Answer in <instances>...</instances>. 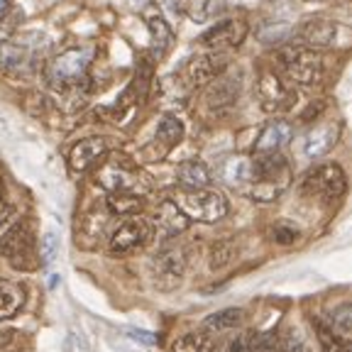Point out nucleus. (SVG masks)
I'll use <instances>...</instances> for the list:
<instances>
[{
  "label": "nucleus",
  "instance_id": "f257e3e1",
  "mask_svg": "<svg viewBox=\"0 0 352 352\" xmlns=\"http://www.w3.org/2000/svg\"><path fill=\"white\" fill-rule=\"evenodd\" d=\"M94 61V50L91 47H72V50L61 52V54L52 56L44 66V78L54 91H74V88L83 86L88 78V69Z\"/></svg>",
  "mask_w": 352,
  "mask_h": 352
},
{
  "label": "nucleus",
  "instance_id": "f3484780",
  "mask_svg": "<svg viewBox=\"0 0 352 352\" xmlns=\"http://www.w3.org/2000/svg\"><path fill=\"white\" fill-rule=\"evenodd\" d=\"M240 76H232V74H220L218 78L213 81L208 91V105L213 110L220 108H230L232 103L237 100L240 96Z\"/></svg>",
  "mask_w": 352,
  "mask_h": 352
},
{
  "label": "nucleus",
  "instance_id": "dca6fc26",
  "mask_svg": "<svg viewBox=\"0 0 352 352\" xmlns=\"http://www.w3.org/2000/svg\"><path fill=\"white\" fill-rule=\"evenodd\" d=\"M100 157H105V142L100 138H86L72 147V152H69V166H72V171L81 174V171L91 169Z\"/></svg>",
  "mask_w": 352,
  "mask_h": 352
},
{
  "label": "nucleus",
  "instance_id": "20e7f679",
  "mask_svg": "<svg viewBox=\"0 0 352 352\" xmlns=\"http://www.w3.org/2000/svg\"><path fill=\"white\" fill-rule=\"evenodd\" d=\"M276 64L284 76L298 86H314L323 76V59L318 52L308 47H284L276 54Z\"/></svg>",
  "mask_w": 352,
  "mask_h": 352
},
{
  "label": "nucleus",
  "instance_id": "9d476101",
  "mask_svg": "<svg viewBox=\"0 0 352 352\" xmlns=\"http://www.w3.org/2000/svg\"><path fill=\"white\" fill-rule=\"evenodd\" d=\"M186 272V254L184 250H164L154 259V281L162 292H171L182 284Z\"/></svg>",
  "mask_w": 352,
  "mask_h": 352
},
{
  "label": "nucleus",
  "instance_id": "7ed1b4c3",
  "mask_svg": "<svg viewBox=\"0 0 352 352\" xmlns=\"http://www.w3.org/2000/svg\"><path fill=\"white\" fill-rule=\"evenodd\" d=\"M50 39L42 32H28L17 34L0 44V69L12 76H30L37 69L39 56L47 52Z\"/></svg>",
  "mask_w": 352,
  "mask_h": 352
},
{
  "label": "nucleus",
  "instance_id": "cd10ccee",
  "mask_svg": "<svg viewBox=\"0 0 352 352\" xmlns=\"http://www.w3.org/2000/svg\"><path fill=\"white\" fill-rule=\"evenodd\" d=\"M174 352H218L208 333H191L174 342Z\"/></svg>",
  "mask_w": 352,
  "mask_h": 352
},
{
  "label": "nucleus",
  "instance_id": "f03ea898",
  "mask_svg": "<svg viewBox=\"0 0 352 352\" xmlns=\"http://www.w3.org/2000/svg\"><path fill=\"white\" fill-rule=\"evenodd\" d=\"M292 184V166L289 162L276 154H262L252 160V182L248 193L254 201H274L284 193V188Z\"/></svg>",
  "mask_w": 352,
  "mask_h": 352
},
{
  "label": "nucleus",
  "instance_id": "412c9836",
  "mask_svg": "<svg viewBox=\"0 0 352 352\" xmlns=\"http://www.w3.org/2000/svg\"><path fill=\"white\" fill-rule=\"evenodd\" d=\"M110 210L108 206H96L94 210H88V215L83 218V248H98V242L103 240V228L108 226Z\"/></svg>",
  "mask_w": 352,
  "mask_h": 352
},
{
  "label": "nucleus",
  "instance_id": "ddd939ff",
  "mask_svg": "<svg viewBox=\"0 0 352 352\" xmlns=\"http://www.w3.org/2000/svg\"><path fill=\"white\" fill-rule=\"evenodd\" d=\"M30 248H32V230H30V223H22V220L8 228L3 232V237H0V252L17 267L25 264Z\"/></svg>",
  "mask_w": 352,
  "mask_h": 352
},
{
  "label": "nucleus",
  "instance_id": "72a5a7b5",
  "mask_svg": "<svg viewBox=\"0 0 352 352\" xmlns=\"http://www.w3.org/2000/svg\"><path fill=\"white\" fill-rule=\"evenodd\" d=\"M17 303H20V294H17L12 286H0V311L17 308Z\"/></svg>",
  "mask_w": 352,
  "mask_h": 352
},
{
  "label": "nucleus",
  "instance_id": "2f4dec72",
  "mask_svg": "<svg viewBox=\"0 0 352 352\" xmlns=\"http://www.w3.org/2000/svg\"><path fill=\"white\" fill-rule=\"evenodd\" d=\"M56 254H59V235L52 230V232H47V235H44V242H42V259H44V264L54 262Z\"/></svg>",
  "mask_w": 352,
  "mask_h": 352
},
{
  "label": "nucleus",
  "instance_id": "2eb2a0df",
  "mask_svg": "<svg viewBox=\"0 0 352 352\" xmlns=\"http://www.w3.org/2000/svg\"><path fill=\"white\" fill-rule=\"evenodd\" d=\"M294 135V127L286 120H272L262 127L257 142H254V154L262 157V154H276L281 147L289 144Z\"/></svg>",
  "mask_w": 352,
  "mask_h": 352
},
{
  "label": "nucleus",
  "instance_id": "f704fd0d",
  "mask_svg": "<svg viewBox=\"0 0 352 352\" xmlns=\"http://www.w3.org/2000/svg\"><path fill=\"white\" fill-rule=\"evenodd\" d=\"M132 338H138V340L147 342V345H154L157 342V336H152V333H144V330H130Z\"/></svg>",
  "mask_w": 352,
  "mask_h": 352
},
{
  "label": "nucleus",
  "instance_id": "4c0bfd02",
  "mask_svg": "<svg viewBox=\"0 0 352 352\" xmlns=\"http://www.w3.org/2000/svg\"><path fill=\"white\" fill-rule=\"evenodd\" d=\"M0 213H3V201H0Z\"/></svg>",
  "mask_w": 352,
  "mask_h": 352
},
{
  "label": "nucleus",
  "instance_id": "c9c22d12",
  "mask_svg": "<svg viewBox=\"0 0 352 352\" xmlns=\"http://www.w3.org/2000/svg\"><path fill=\"white\" fill-rule=\"evenodd\" d=\"M10 340H12V330L10 328H0V347L10 345Z\"/></svg>",
  "mask_w": 352,
  "mask_h": 352
},
{
  "label": "nucleus",
  "instance_id": "473e14b6",
  "mask_svg": "<svg viewBox=\"0 0 352 352\" xmlns=\"http://www.w3.org/2000/svg\"><path fill=\"white\" fill-rule=\"evenodd\" d=\"M64 350L66 352H91L88 350V342L83 336H78L76 330H72L69 336H66V342H64Z\"/></svg>",
  "mask_w": 352,
  "mask_h": 352
},
{
  "label": "nucleus",
  "instance_id": "6ab92c4d",
  "mask_svg": "<svg viewBox=\"0 0 352 352\" xmlns=\"http://www.w3.org/2000/svg\"><path fill=\"white\" fill-rule=\"evenodd\" d=\"M336 22L316 17V20H308L301 28V39L308 44V50H323V47H330L336 42Z\"/></svg>",
  "mask_w": 352,
  "mask_h": 352
},
{
  "label": "nucleus",
  "instance_id": "aec40b11",
  "mask_svg": "<svg viewBox=\"0 0 352 352\" xmlns=\"http://www.w3.org/2000/svg\"><path fill=\"white\" fill-rule=\"evenodd\" d=\"M220 179L228 184V186H235V188H248L250 182H252V160L248 157H228L220 166Z\"/></svg>",
  "mask_w": 352,
  "mask_h": 352
},
{
  "label": "nucleus",
  "instance_id": "f8f14e48",
  "mask_svg": "<svg viewBox=\"0 0 352 352\" xmlns=\"http://www.w3.org/2000/svg\"><path fill=\"white\" fill-rule=\"evenodd\" d=\"M228 59L220 52H210V54H198L193 59H188L186 69V81L191 86H204V83H210L220 76V74L226 72Z\"/></svg>",
  "mask_w": 352,
  "mask_h": 352
},
{
  "label": "nucleus",
  "instance_id": "e433bc0d",
  "mask_svg": "<svg viewBox=\"0 0 352 352\" xmlns=\"http://www.w3.org/2000/svg\"><path fill=\"white\" fill-rule=\"evenodd\" d=\"M10 8H12V0H0V22H3L8 17Z\"/></svg>",
  "mask_w": 352,
  "mask_h": 352
},
{
  "label": "nucleus",
  "instance_id": "a211bd4d",
  "mask_svg": "<svg viewBox=\"0 0 352 352\" xmlns=\"http://www.w3.org/2000/svg\"><path fill=\"white\" fill-rule=\"evenodd\" d=\"M188 228V218L176 208L174 201H164L157 210V230H160L162 240H171V237L182 235L184 230Z\"/></svg>",
  "mask_w": 352,
  "mask_h": 352
},
{
  "label": "nucleus",
  "instance_id": "c85d7f7f",
  "mask_svg": "<svg viewBox=\"0 0 352 352\" xmlns=\"http://www.w3.org/2000/svg\"><path fill=\"white\" fill-rule=\"evenodd\" d=\"M232 254H235V245H232L230 240L215 242L213 248H210V257H208L210 270H223V267H228Z\"/></svg>",
  "mask_w": 352,
  "mask_h": 352
},
{
  "label": "nucleus",
  "instance_id": "6e6552de",
  "mask_svg": "<svg viewBox=\"0 0 352 352\" xmlns=\"http://www.w3.org/2000/svg\"><path fill=\"white\" fill-rule=\"evenodd\" d=\"M257 96L259 103L267 113H279V110H286L289 105L296 100V94L292 88L286 86V81L274 72H262L257 83Z\"/></svg>",
  "mask_w": 352,
  "mask_h": 352
},
{
  "label": "nucleus",
  "instance_id": "4468645a",
  "mask_svg": "<svg viewBox=\"0 0 352 352\" xmlns=\"http://www.w3.org/2000/svg\"><path fill=\"white\" fill-rule=\"evenodd\" d=\"M338 138H340V125L338 122H320L303 138V154L308 160H318V157H323V154H328L333 149Z\"/></svg>",
  "mask_w": 352,
  "mask_h": 352
},
{
  "label": "nucleus",
  "instance_id": "4be33fe9",
  "mask_svg": "<svg viewBox=\"0 0 352 352\" xmlns=\"http://www.w3.org/2000/svg\"><path fill=\"white\" fill-rule=\"evenodd\" d=\"M176 179L182 184V188H188V191H198V188H208L210 184V171L204 162L198 160H188L184 164H179L176 169Z\"/></svg>",
  "mask_w": 352,
  "mask_h": 352
},
{
  "label": "nucleus",
  "instance_id": "7c9ffc66",
  "mask_svg": "<svg viewBox=\"0 0 352 352\" xmlns=\"http://www.w3.org/2000/svg\"><path fill=\"white\" fill-rule=\"evenodd\" d=\"M272 240L276 245H292V242L298 240V228L292 226V223H276L272 228Z\"/></svg>",
  "mask_w": 352,
  "mask_h": 352
},
{
  "label": "nucleus",
  "instance_id": "b1692460",
  "mask_svg": "<svg viewBox=\"0 0 352 352\" xmlns=\"http://www.w3.org/2000/svg\"><path fill=\"white\" fill-rule=\"evenodd\" d=\"M240 320H242L240 308H223L218 314H210L201 328H204V333H226L230 328H237Z\"/></svg>",
  "mask_w": 352,
  "mask_h": 352
},
{
  "label": "nucleus",
  "instance_id": "5701e85b",
  "mask_svg": "<svg viewBox=\"0 0 352 352\" xmlns=\"http://www.w3.org/2000/svg\"><path fill=\"white\" fill-rule=\"evenodd\" d=\"M147 25H149V32H152V54L160 59V56L166 54V50L174 42V32H171V28L166 25V20L160 12L147 15Z\"/></svg>",
  "mask_w": 352,
  "mask_h": 352
},
{
  "label": "nucleus",
  "instance_id": "1a4fd4ad",
  "mask_svg": "<svg viewBox=\"0 0 352 352\" xmlns=\"http://www.w3.org/2000/svg\"><path fill=\"white\" fill-rule=\"evenodd\" d=\"M152 235H154V230L147 220H142V218L125 220V223H120V226L113 230V235H110V250L118 254L130 252V250L147 245V242L152 240Z\"/></svg>",
  "mask_w": 352,
  "mask_h": 352
},
{
  "label": "nucleus",
  "instance_id": "393cba45",
  "mask_svg": "<svg viewBox=\"0 0 352 352\" xmlns=\"http://www.w3.org/2000/svg\"><path fill=\"white\" fill-rule=\"evenodd\" d=\"M182 138H184V125H182V120L179 118H174V116H164L160 120V127H157V142L164 147V152L166 149H171V147H176V144L182 142Z\"/></svg>",
  "mask_w": 352,
  "mask_h": 352
},
{
  "label": "nucleus",
  "instance_id": "0eeeda50",
  "mask_svg": "<svg viewBox=\"0 0 352 352\" xmlns=\"http://www.w3.org/2000/svg\"><path fill=\"white\" fill-rule=\"evenodd\" d=\"M98 184L110 193H135L138 186V169L125 157H110L96 174Z\"/></svg>",
  "mask_w": 352,
  "mask_h": 352
},
{
  "label": "nucleus",
  "instance_id": "39448f33",
  "mask_svg": "<svg viewBox=\"0 0 352 352\" xmlns=\"http://www.w3.org/2000/svg\"><path fill=\"white\" fill-rule=\"evenodd\" d=\"M176 208L182 210L188 220H201V223H215V220L228 215V201L223 193L208 191V188H198V191H188L182 188L176 191L174 198Z\"/></svg>",
  "mask_w": 352,
  "mask_h": 352
},
{
  "label": "nucleus",
  "instance_id": "bb28decb",
  "mask_svg": "<svg viewBox=\"0 0 352 352\" xmlns=\"http://www.w3.org/2000/svg\"><path fill=\"white\" fill-rule=\"evenodd\" d=\"M110 213L116 215H135L142 210V198L138 193H108V201H105Z\"/></svg>",
  "mask_w": 352,
  "mask_h": 352
},
{
  "label": "nucleus",
  "instance_id": "423d86ee",
  "mask_svg": "<svg viewBox=\"0 0 352 352\" xmlns=\"http://www.w3.org/2000/svg\"><path fill=\"white\" fill-rule=\"evenodd\" d=\"M347 191V179L338 164H323L308 171L303 179V193L306 196L320 198V201H338Z\"/></svg>",
  "mask_w": 352,
  "mask_h": 352
},
{
  "label": "nucleus",
  "instance_id": "a878e982",
  "mask_svg": "<svg viewBox=\"0 0 352 352\" xmlns=\"http://www.w3.org/2000/svg\"><path fill=\"white\" fill-rule=\"evenodd\" d=\"M316 336H318L320 352H352V342L345 340L340 333L330 328V325L316 323Z\"/></svg>",
  "mask_w": 352,
  "mask_h": 352
},
{
  "label": "nucleus",
  "instance_id": "9b49d317",
  "mask_svg": "<svg viewBox=\"0 0 352 352\" xmlns=\"http://www.w3.org/2000/svg\"><path fill=\"white\" fill-rule=\"evenodd\" d=\"M245 37H248V22L245 20H223L201 34V44L220 52V50H230V47L242 44Z\"/></svg>",
  "mask_w": 352,
  "mask_h": 352
},
{
  "label": "nucleus",
  "instance_id": "c756f323",
  "mask_svg": "<svg viewBox=\"0 0 352 352\" xmlns=\"http://www.w3.org/2000/svg\"><path fill=\"white\" fill-rule=\"evenodd\" d=\"M330 328L336 330V333H352V301L340 303V306L333 308V314H330Z\"/></svg>",
  "mask_w": 352,
  "mask_h": 352
}]
</instances>
